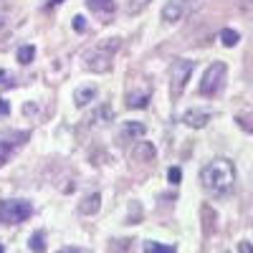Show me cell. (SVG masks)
Returning <instances> with one entry per match:
<instances>
[{"instance_id": "obj_26", "label": "cell", "mask_w": 253, "mask_h": 253, "mask_svg": "<svg viewBox=\"0 0 253 253\" xmlns=\"http://www.w3.org/2000/svg\"><path fill=\"white\" fill-rule=\"evenodd\" d=\"M58 253H81V251H76V248H61Z\"/></svg>"}, {"instance_id": "obj_11", "label": "cell", "mask_w": 253, "mask_h": 253, "mask_svg": "<svg viewBox=\"0 0 253 253\" xmlns=\"http://www.w3.org/2000/svg\"><path fill=\"white\" fill-rule=\"evenodd\" d=\"M155 144L152 142H137L134 144V150H132V157L137 160V162H152L155 160Z\"/></svg>"}, {"instance_id": "obj_12", "label": "cell", "mask_w": 253, "mask_h": 253, "mask_svg": "<svg viewBox=\"0 0 253 253\" xmlns=\"http://www.w3.org/2000/svg\"><path fill=\"white\" fill-rule=\"evenodd\" d=\"M94 96H96L94 86H81V89L74 91V104H76V107H86L89 101H94Z\"/></svg>"}, {"instance_id": "obj_20", "label": "cell", "mask_w": 253, "mask_h": 253, "mask_svg": "<svg viewBox=\"0 0 253 253\" xmlns=\"http://www.w3.org/2000/svg\"><path fill=\"white\" fill-rule=\"evenodd\" d=\"M236 122H238V126H241L243 132H251V134H253V112L238 114V117H236Z\"/></svg>"}, {"instance_id": "obj_19", "label": "cell", "mask_w": 253, "mask_h": 253, "mask_svg": "<svg viewBox=\"0 0 253 253\" xmlns=\"http://www.w3.org/2000/svg\"><path fill=\"white\" fill-rule=\"evenodd\" d=\"M150 3H152V0H126V13H129V15H139Z\"/></svg>"}, {"instance_id": "obj_9", "label": "cell", "mask_w": 253, "mask_h": 253, "mask_svg": "<svg viewBox=\"0 0 253 253\" xmlns=\"http://www.w3.org/2000/svg\"><path fill=\"white\" fill-rule=\"evenodd\" d=\"M144 132H147V126H144L142 122H124V126L119 129L117 139H119V142H134V139L144 137Z\"/></svg>"}, {"instance_id": "obj_13", "label": "cell", "mask_w": 253, "mask_h": 253, "mask_svg": "<svg viewBox=\"0 0 253 253\" xmlns=\"http://www.w3.org/2000/svg\"><path fill=\"white\" fill-rule=\"evenodd\" d=\"M99 208H101V195H99V193H91L86 200L81 203L79 210H81L84 215H94V213H99Z\"/></svg>"}, {"instance_id": "obj_15", "label": "cell", "mask_w": 253, "mask_h": 253, "mask_svg": "<svg viewBox=\"0 0 253 253\" xmlns=\"http://www.w3.org/2000/svg\"><path fill=\"white\" fill-rule=\"evenodd\" d=\"M28 246H31L33 253H46V233L43 230H36V233L31 236V241H28Z\"/></svg>"}, {"instance_id": "obj_27", "label": "cell", "mask_w": 253, "mask_h": 253, "mask_svg": "<svg viewBox=\"0 0 253 253\" xmlns=\"http://www.w3.org/2000/svg\"><path fill=\"white\" fill-rule=\"evenodd\" d=\"M61 3H63V0H51V3H48L46 8H56V5H61Z\"/></svg>"}, {"instance_id": "obj_24", "label": "cell", "mask_w": 253, "mask_h": 253, "mask_svg": "<svg viewBox=\"0 0 253 253\" xmlns=\"http://www.w3.org/2000/svg\"><path fill=\"white\" fill-rule=\"evenodd\" d=\"M10 114V104L5 99H0V117H8Z\"/></svg>"}, {"instance_id": "obj_16", "label": "cell", "mask_w": 253, "mask_h": 253, "mask_svg": "<svg viewBox=\"0 0 253 253\" xmlns=\"http://www.w3.org/2000/svg\"><path fill=\"white\" fill-rule=\"evenodd\" d=\"M238 41H241V33L238 31H233V28H223L220 31V43L223 46L233 48V46H238Z\"/></svg>"}, {"instance_id": "obj_10", "label": "cell", "mask_w": 253, "mask_h": 253, "mask_svg": "<svg viewBox=\"0 0 253 253\" xmlns=\"http://www.w3.org/2000/svg\"><path fill=\"white\" fill-rule=\"evenodd\" d=\"M182 122H185L187 126H193V129H203V126L210 122V112H203V109H190V112H185Z\"/></svg>"}, {"instance_id": "obj_1", "label": "cell", "mask_w": 253, "mask_h": 253, "mask_svg": "<svg viewBox=\"0 0 253 253\" xmlns=\"http://www.w3.org/2000/svg\"><path fill=\"white\" fill-rule=\"evenodd\" d=\"M200 182L210 195H228L236 185V167L230 160L218 157L213 162H208L200 170Z\"/></svg>"}, {"instance_id": "obj_21", "label": "cell", "mask_w": 253, "mask_h": 253, "mask_svg": "<svg viewBox=\"0 0 253 253\" xmlns=\"http://www.w3.org/2000/svg\"><path fill=\"white\" fill-rule=\"evenodd\" d=\"M0 86H5V89L15 86V79H13V74H8V71H0Z\"/></svg>"}, {"instance_id": "obj_6", "label": "cell", "mask_w": 253, "mask_h": 253, "mask_svg": "<svg viewBox=\"0 0 253 253\" xmlns=\"http://www.w3.org/2000/svg\"><path fill=\"white\" fill-rule=\"evenodd\" d=\"M28 139V134L23 132H0V165H5L13 155V150L18 144H23Z\"/></svg>"}, {"instance_id": "obj_8", "label": "cell", "mask_w": 253, "mask_h": 253, "mask_svg": "<svg viewBox=\"0 0 253 253\" xmlns=\"http://www.w3.org/2000/svg\"><path fill=\"white\" fill-rule=\"evenodd\" d=\"M152 89L150 86H139V89H129L126 91V107L129 109H144L150 104Z\"/></svg>"}, {"instance_id": "obj_18", "label": "cell", "mask_w": 253, "mask_h": 253, "mask_svg": "<svg viewBox=\"0 0 253 253\" xmlns=\"http://www.w3.org/2000/svg\"><path fill=\"white\" fill-rule=\"evenodd\" d=\"M33 58H36V48H33V46H20V48H18V61L23 63V66L33 63Z\"/></svg>"}, {"instance_id": "obj_4", "label": "cell", "mask_w": 253, "mask_h": 253, "mask_svg": "<svg viewBox=\"0 0 253 253\" xmlns=\"http://www.w3.org/2000/svg\"><path fill=\"white\" fill-rule=\"evenodd\" d=\"M33 215V205L28 200H3L0 203V223L18 225Z\"/></svg>"}, {"instance_id": "obj_3", "label": "cell", "mask_w": 253, "mask_h": 253, "mask_svg": "<svg viewBox=\"0 0 253 253\" xmlns=\"http://www.w3.org/2000/svg\"><path fill=\"white\" fill-rule=\"evenodd\" d=\"M193 71H195V61H190V58H175L172 61V66H170V94H172V99L182 96Z\"/></svg>"}, {"instance_id": "obj_5", "label": "cell", "mask_w": 253, "mask_h": 253, "mask_svg": "<svg viewBox=\"0 0 253 253\" xmlns=\"http://www.w3.org/2000/svg\"><path fill=\"white\" fill-rule=\"evenodd\" d=\"M225 63L223 61H213L210 66L205 69L203 74V81H200V94L203 96H215L220 89H223V84H225Z\"/></svg>"}, {"instance_id": "obj_7", "label": "cell", "mask_w": 253, "mask_h": 253, "mask_svg": "<svg viewBox=\"0 0 253 253\" xmlns=\"http://www.w3.org/2000/svg\"><path fill=\"white\" fill-rule=\"evenodd\" d=\"M187 8H190V0H167L162 8V20L165 23H177V20L185 18Z\"/></svg>"}, {"instance_id": "obj_14", "label": "cell", "mask_w": 253, "mask_h": 253, "mask_svg": "<svg viewBox=\"0 0 253 253\" xmlns=\"http://www.w3.org/2000/svg\"><path fill=\"white\" fill-rule=\"evenodd\" d=\"M86 5L94 10V13H114V8H117V3H114V0H86Z\"/></svg>"}, {"instance_id": "obj_25", "label": "cell", "mask_w": 253, "mask_h": 253, "mask_svg": "<svg viewBox=\"0 0 253 253\" xmlns=\"http://www.w3.org/2000/svg\"><path fill=\"white\" fill-rule=\"evenodd\" d=\"M238 253H253V246H251L248 241H241V243H238Z\"/></svg>"}, {"instance_id": "obj_2", "label": "cell", "mask_w": 253, "mask_h": 253, "mask_svg": "<svg viewBox=\"0 0 253 253\" xmlns=\"http://www.w3.org/2000/svg\"><path fill=\"white\" fill-rule=\"evenodd\" d=\"M119 51V38H109L107 43H99L89 51H84V63H86V69L94 71V74H107L112 71L114 66V53Z\"/></svg>"}, {"instance_id": "obj_23", "label": "cell", "mask_w": 253, "mask_h": 253, "mask_svg": "<svg viewBox=\"0 0 253 253\" xmlns=\"http://www.w3.org/2000/svg\"><path fill=\"white\" fill-rule=\"evenodd\" d=\"M167 177H170V182H172V185H177V182H180V177H182L180 167H170V172H167Z\"/></svg>"}, {"instance_id": "obj_17", "label": "cell", "mask_w": 253, "mask_h": 253, "mask_svg": "<svg viewBox=\"0 0 253 253\" xmlns=\"http://www.w3.org/2000/svg\"><path fill=\"white\" fill-rule=\"evenodd\" d=\"M144 253H175V246H165L157 241H144Z\"/></svg>"}, {"instance_id": "obj_28", "label": "cell", "mask_w": 253, "mask_h": 253, "mask_svg": "<svg viewBox=\"0 0 253 253\" xmlns=\"http://www.w3.org/2000/svg\"><path fill=\"white\" fill-rule=\"evenodd\" d=\"M0 253H5V248H3V246H0Z\"/></svg>"}, {"instance_id": "obj_22", "label": "cell", "mask_w": 253, "mask_h": 253, "mask_svg": "<svg viewBox=\"0 0 253 253\" xmlns=\"http://www.w3.org/2000/svg\"><path fill=\"white\" fill-rule=\"evenodd\" d=\"M74 31H76V33L86 31V20H84V15H76V18H74Z\"/></svg>"}]
</instances>
